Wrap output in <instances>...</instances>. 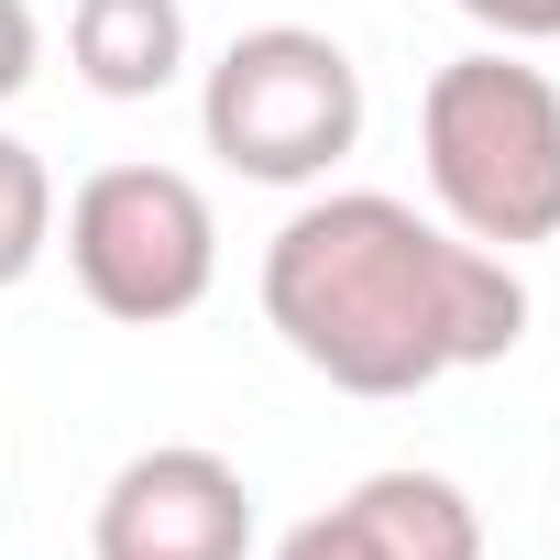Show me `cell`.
Segmentation results:
<instances>
[{"mask_svg":"<svg viewBox=\"0 0 560 560\" xmlns=\"http://www.w3.org/2000/svg\"><path fill=\"white\" fill-rule=\"evenodd\" d=\"M418 165L462 242L527 253L560 242V89L516 45H472L418 100Z\"/></svg>","mask_w":560,"mask_h":560,"instance_id":"7a4b0ae2","label":"cell"},{"mask_svg":"<svg viewBox=\"0 0 560 560\" xmlns=\"http://www.w3.org/2000/svg\"><path fill=\"white\" fill-rule=\"evenodd\" d=\"M45 253H56V176L23 132H0V287H23Z\"/></svg>","mask_w":560,"mask_h":560,"instance_id":"ba28073f","label":"cell"},{"mask_svg":"<svg viewBox=\"0 0 560 560\" xmlns=\"http://www.w3.org/2000/svg\"><path fill=\"white\" fill-rule=\"evenodd\" d=\"M45 67V23H34V0H0V110H12Z\"/></svg>","mask_w":560,"mask_h":560,"instance_id":"9c48e42d","label":"cell"},{"mask_svg":"<svg viewBox=\"0 0 560 560\" xmlns=\"http://www.w3.org/2000/svg\"><path fill=\"white\" fill-rule=\"evenodd\" d=\"M67 67L100 100H165L187 78V0H78L67 12Z\"/></svg>","mask_w":560,"mask_h":560,"instance_id":"52a82bcc","label":"cell"},{"mask_svg":"<svg viewBox=\"0 0 560 560\" xmlns=\"http://www.w3.org/2000/svg\"><path fill=\"white\" fill-rule=\"evenodd\" d=\"M451 12H472L494 45H560V0H451Z\"/></svg>","mask_w":560,"mask_h":560,"instance_id":"30bf717a","label":"cell"},{"mask_svg":"<svg viewBox=\"0 0 560 560\" xmlns=\"http://www.w3.org/2000/svg\"><path fill=\"white\" fill-rule=\"evenodd\" d=\"M67 275L121 330H165L220 287V209L176 165H100L67 198Z\"/></svg>","mask_w":560,"mask_h":560,"instance_id":"277c9868","label":"cell"},{"mask_svg":"<svg viewBox=\"0 0 560 560\" xmlns=\"http://www.w3.org/2000/svg\"><path fill=\"white\" fill-rule=\"evenodd\" d=\"M89 560H253V483L198 440L132 451L89 505Z\"/></svg>","mask_w":560,"mask_h":560,"instance_id":"5b68a950","label":"cell"},{"mask_svg":"<svg viewBox=\"0 0 560 560\" xmlns=\"http://www.w3.org/2000/svg\"><path fill=\"white\" fill-rule=\"evenodd\" d=\"M264 330L341 396H429L440 374L505 363L527 341L516 253L462 242L440 209L385 187H319L264 242Z\"/></svg>","mask_w":560,"mask_h":560,"instance_id":"6da1fadb","label":"cell"},{"mask_svg":"<svg viewBox=\"0 0 560 560\" xmlns=\"http://www.w3.org/2000/svg\"><path fill=\"white\" fill-rule=\"evenodd\" d=\"M275 560H483V505H472L451 472L385 462V472H363L341 505L298 516L287 538H275Z\"/></svg>","mask_w":560,"mask_h":560,"instance_id":"8992f818","label":"cell"},{"mask_svg":"<svg viewBox=\"0 0 560 560\" xmlns=\"http://www.w3.org/2000/svg\"><path fill=\"white\" fill-rule=\"evenodd\" d=\"M198 132L253 187H319L363 143V67L319 23H253L198 78Z\"/></svg>","mask_w":560,"mask_h":560,"instance_id":"3957f363","label":"cell"}]
</instances>
